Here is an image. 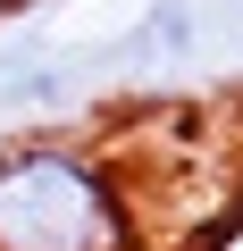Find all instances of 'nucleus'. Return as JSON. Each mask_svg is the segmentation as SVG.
Masks as SVG:
<instances>
[{"instance_id":"1","label":"nucleus","mask_w":243,"mask_h":251,"mask_svg":"<svg viewBox=\"0 0 243 251\" xmlns=\"http://www.w3.org/2000/svg\"><path fill=\"white\" fill-rule=\"evenodd\" d=\"M143 193L135 168L84 134L0 143V251H135Z\"/></svg>"},{"instance_id":"2","label":"nucleus","mask_w":243,"mask_h":251,"mask_svg":"<svg viewBox=\"0 0 243 251\" xmlns=\"http://www.w3.org/2000/svg\"><path fill=\"white\" fill-rule=\"evenodd\" d=\"M126 50H135V59H185V50H193V9H185V0H151V17L135 25Z\"/></svg>"},{"instance_id":"3","label":"nucleus","mask_w":243,"mask_h":251,"mask_svg":"<svg viewBox=\"0 0 243 251\" xmlns=\"http://www.w3.org/2000/svg\"><path fill=\"white\" fill-rule=\"evenodd\" d=\"M42 0H0V25H17V17H34Z\"/></svg>"}]
</instances>
